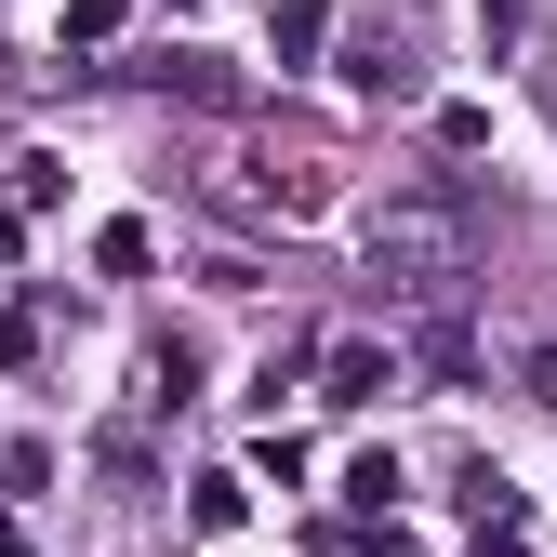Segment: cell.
<instances>
[{"instance_id":"cell-1","label":"cell","mask_w":557,"mask_h":557,"mask_svg":"<svg viewBox=\"0 0 557 557\" xmlns=\"http://www.w3.org/2000/svg\"><path fill=\"white\" fill-rule=\"evenodd\" d=\"M465 265H478V213H465L451 186H425V199H385V213H372V278H385V293L438 306Z\"/></svg>"},{"instance_id":"cell-2","label":"cell","mask_w":557,"mask_h":557,"mask_svg":"<svg viewBox=\"0 0 557 557\" xmlns=\"http://www.w3.org/2000/svg\"><path fill=\"white\" fill-rule=\"evenodd\" d=\"M398 385V359H385V345H332V359H319V398H345V411H359V398H385Z\"/></svg>"},{"instance_id":"cell-3","label":"cell","mask_w":557,"mask_h":557,"mask_svg":"<svg viewBox=\"0 0 557 557\" xmlns=\"http://www.w3.org/2000/svg\"><path fill=\"white\" fill-rule=\"evenodd\" d=\"M345 81H359V94H411V53H398V40H359V66H345Z\"/></svg>"},{"instance_id":"cell-4","label":"cell","mask_w":557,"mask_h":557,"mask_svg":"<svg viewBox=\"0 0 557 557\" xmlns=\"http://www.w3.org/2000/svg\"><path fill=\"white\" fill-rule=\"evenodd\" d=\"M265 40H278V66H293V53H319V0H278V14H265Z\"/></svg>"},{"instance_id":"cell-5","label":"cell","mask_w":557,"mask_h":557,"mask_svg":"<svg viewBox=\"0 0 557 557\" xmlns=\"http://www.w3.org/2000/svg\"><path fill=\"white\" fill-rule=\"evenodd\" d=\"M0 557H27V544H14V518H0Z\"/></svg>"}]
</instances>
